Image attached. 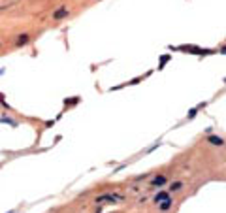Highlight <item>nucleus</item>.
I'll return each instance as SVG.
<instances>
[{
  "label": "nucleus",
  "mask_w": 226,
  "mask_h": 213,
  "mask_svg": "<svg viewBox=\"0 0 226 213\" xmlns=\"http://www.w3.org/2000/svg\"><path fill=\"white\" fill-rule=\"evenodd\" d=\"M166 175H156V177H153L151 179V183H149V185H153V187H162L164 183H166Z\"/></svg>",
  "instance_id": "obj_1"
},
{
  "label": "nucleus",
  "mask_w": 226,
  "mask_h": 213,
  "mask_svg": "<svg viewBox=\"0 0 226 213\" xmlns=\"http://www.w3.org/2000/svg\"><path fill=\"white\" fill-rule=\"evenodd\" d=\"M207 142L209 143H213V145H226V142H224V138H220V136H207Z\"/></svg>",
  "instance_id": "obj_2"
},
{
  "label": "nucleus",
  "mask_w": 226,
  "mask_h": 213,
  "mask_svg": "<svg viewBox=\"0 0 226 213\" xmlns=\"http://www.w3.org/2000/svg\"><path fill=\"white\" fill-rule=\"evenodd\" d=\"M168 198H170V193H166V190H162V193L155 194V198H153V202H155V204H160V202L168 200Z\"/></svg>",
  "instance_id": "obj_3"
},
{
  "label": "nucleus",
  "mask_w": 226,
  "mask_h": 213,
  "mask_svg": "<svg viewBox=\"0 0 226 213\" xmlns=\"http://www.w3.org/2000/svg\"><path fill=\"white\" fill-rule=\"evenodd\" d=\"M185 187V181H175V183L170 185V193H177V190H181Z\"/></svg>",
  "instance_id": "obj_4"
},
{
  "label": "nucleus",
  "mask_w": 226,
  "mask_h": 213,
  "mask_svg": "<svg viewBox=\"0 0 226 213\" xmlns=\"http://www.w3.org/2000/svg\"><path fill=\"white\" fill-rule=\"evenodd\" d=\"M170 207H172V198H168V200H164V202L158 204V209H160V211H168Z\"/></svg>",
  "instance_id": "obj_5"
},
{
  "label": "nucleus",
  "mask_w": 226,
  "mask_h": 213,
  "mask_svg": "<svg viewBox=\"0 0 226 213\" xmlns=\"http://www.w3.org/2000/svg\"><path fill=\"white\" fill-rule=\"evenodd\" d=\"M64 15H66V9H64V8H60V9H56V12L53 13V17H55V19H62Z\"/></svg>",
  "instance_id": "obj_6"
},
{
  "label": "nucleus",
  "mask_w": 226,
  "mask_h": 213,
  "mask_svg": "<svg viewBox=\"0 0 226 213\" xmlns=\"http://www.w3.org/2000/svg\"><path fill=\"white\" fill-rule=\"evenodd\" d=\"M219 53H224V55H226V44H224V45H220V49H219Z\"/></svg>",
  "instance_id": "obj_7"
},
{
  "label": "nucleus",
  "mask_w": 226,
  "mask_h": 213,
  "mask_svg": "<svg viewBox=\"0 0 226 213\" xmlns=\"http://www.w3.org/2000/svg\"><path fill=\"white\" fill-rule=\"evenodd\" d=\"M224 83H226V77H224Z\"/></svg>",
  "instance_id": "obj_8"
}]
</instances>
